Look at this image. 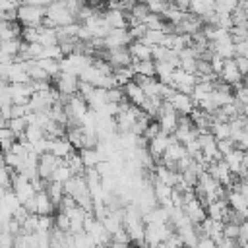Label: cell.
<instances>
[{
    "mask_svg": "<svg viewBox=\"0 0 248 248\" xmlns=\"http://www.w3.org/2000/svg\"><path fill=\"white\" fill-rule=\"evenodd\" d=\"M21 39H23L25 43H39V27L23 25V29H21Z\"/></svg>",
    "mask_w": 248,
    "mask_h": 248,
    "instance_id": "26",
    "label": "cell"
},
{
    "mask_svg": "<svg viewBox=\"0 0 248 248\" xmlns=\"http://www.w3.org/2000/svg\"><path fill=\"white\" fill-rule=\"evenodd\" d=\"M45 16H46V8L33 6V4H25V2H21V4L17 6V21H19L21 25L39 27V25H43Z\"/></svg>",
    "mask_w": 248,
    "mask_h": 248,
    "instance_id": "1",
    "label": "cell"
},
{
    "mask_svg": "<svg viewBox=\"0 0 248 248\" xmlns=\"http://www.w3.org/2000/svg\"><path fill=\"white\" fill-rule=\"evenodd\" d=\"M182 209H184V213L190 217V221H192V223H196V225H200V223L207 217L205 203H203L202 200H198L196 196H192V198L182 205Z\"/></svg>",
    "mask_w": 248,
    "mask_h": 248,
    "instance_id": "7",
    "label": "cell"
},
{
    "mask_svg": "<svg viewBox=\"0 0 248 248\" xmlns=\"http://www.w3.org/2000/svg\"><path fill=\"white\" fill-rule=\"evenodd\" d=\"M54 227H58V229L70 232V217H68L64 211H58V213L54 215Z\"/></svg>",
    "mask_w": 248,
    "mask_h": 248,
    "instance_id": "28",
    "label": "cell"
},
{
    "mask_svg": "<svg viewBox=\"0 0 248 248\" xmlns=\"http://www.w3.org/2000/svg\"><path fill=\"white\" fill-rule=\"evenodd\" d=\"M6 126H8V118L2 116V112H0V128H6Z\"/></svg>",
    "mask_w": 248,
    "mask_h": 248,
    "instance_id": "31",
    "label": "cell"
},
{
    "mask_svg": "<svg viewBox=\"0 0 248 248\" xmlns=\"http://www.w3.org/2000/svg\"><path fill=\"white\" fill-rule=\"evenodd\" d=\"M128 48H130V54H132L134 60H147V58H153V56H151V46L145 45L143 41H132V43L128 45Z\"/></svg>",
    "mask_w": 248,
    "mask_h": 248,
    "instance_id": "15",
    "label": "cell"
},
{
    "mask_svg": "<svg viewBox=\"0 0 248 248\" xmlns=\"http://www.w3.org/2000/svg\"><path fill=\"white\" fill-rule=\"evenodd\" d=\"M169 103L174 107V110H176L178 114H190V112L196 108L192 95H190V93H184V91H174L172 97L169 99Z\"/></svg>",
    "mask_w": 248,
    "mask_h": 248,
    "instance_id": "8",
    "label": "cell"
},
{
    "mask_svg": "<svg viewBox=\"0 0 248 248\" xmlns=\"http://www.w3.org/2000/svg\"><path fill=\"white\" fill-rule=\"evenodd\" d=\"M211 10H215V0H192L190 2V12L200 16V17Z\"/></svg>",
    "mask_w": 248,
    "mask_h": 248,
    "instance_id": "18",
    "label": "cell"
},
{
    "mask_svg": "<svg viewBox=\"0 0 248 248\" xmlns=\"http://www.w3.org/2000/svg\"><path fill=\"white\" fill-rule=\"evenodd\" d=\"M105 60L112 66V68H122V66H132V54L128 46H114V48H107V56Z\"/></svg>",
    "mask_w": 248,
    "mask_h": 248,
    "instance_id": "4",
    "label": "cell"
},
{
    "mask_svg": "<svg viewBox=\"0 0 248 248\" xmlns=\"http://www.w3.org/2000/svg\"><path fill=\"white\" fill-rule=\"evenodd\" d=\"M25 138H27L31 143L39 141L41 138H45V130H43V126H39V124H35V122H29L27 128H25Z\"/></svg>",
    "mask_w": 248,
    "mask_h": 248,
    "instance_id": "23",
    "label": "cell"
},
{
    "mask_svg": "<svg viewBox=\"0 0 248 248\" xmlns=\"http://www.w3.org/2000/svg\"><path fill=\"white\" fill-rule=\"evenodd\" d=\"M54 209H56V205L48 198L46 190L35 192V213H39V215H52Z\"/></svg>",
    "mask_w": 248,
    "mask_h": 248,
    "instance_id": "12",
    "label": "cell"
},
{
    "mask_svg": "<svg viewBox=\"0 0 248 248\" xmlns=\"http://www.w3.org/2000/svg\"><path fill=\"white\" fill-rule=\"evenodd\" d=\"M72 151H76V147L72 145V141H70L66 136H62V138H52V140H50V153H54L56 157L66 159Z\"/></svg>",
    "mask_w": 248,
    "mask_h": 248,
    "instance_id": "13",
    "label": "cell"
},
{
    "mask_svg": "<svg viewBox=\"0 0 248 248\" xmlns=\"http://www.w3.org/2000/svg\"><path fill=\"white\" fill-rule=\"evenodd\" d=\"M124 93H126V99H128L130 103L138 105V107H141V105L145 103V99H147V95H145L143 87H140L134 79H132V81H128V83L124 85Z\"/></svg>",
    "mask_w": 248,
    "mask_h": 248,
    "instance_id": "14",
    "label": "cell"
},
{
    "mask_svg": "<svg viewBox=\"0 0 248 248\" xmlns=\"http://www.w3.org/2000/svg\"><path fill=\"white\" fill-rule=\"evenodd\" d=\"M103 17L112 29H126L128 27V12H124L120 8H108L103 14Z\"/></svg>",
    "mask_w": 248,
    "mask_h": 248,
    "instance_id": "10",
    "label": "cell"
},
{
    "mask_svg": "<svg viewBox=\"0 0 248 248\" xmlns=\"http://www.w3.org/2000/svg\"><path fill=\"white\" fill-rule=\"evenodd\" d=\"M169 138H170V134H167V132L161 130L155 138H151V140L147 141V149H149V153L155 157V163H157V159L163 157V153H165V149H167V145H169Z\"/></svg>",
    "mask_w": 248,
    "mask_h": 248,
    "instance_id": "11",
    "label": "cell"
},
{
    "mask_svg": "<svg viewBox=\"0 0 248 248\" xmlns=\"http://www.w3.org/2000/svg\"><path fill=\"white\" fill-rule=\"evenodd\" d=\"M21 45H23V39H21V37H16V39H6V41H0V48H2L4 52L12 54V56H16V54L19 52Z\"/></svg>",
    "mask_w": 248,
    "mask_h": 248,
    "instance_id": "22",
    "label": "cell"
},
{
    "mask_svg": "<svg viewBox=\"0 0 248 248\" xmlns=\"http://www.w3.org/2000/svg\"><path fill=\"white\" fill-rule=\"evenodd\" d=\"M27 124H29L27 116H14V118H10V120H8V128H10V130H12V132H14L17 138L25 134Z\"/></svg>",
    "mask_w": 248,
    "mask_h": 248,
    "instance_id": "20",
    "label": "cell"
},
{
    "mask_svg": "<svg viewBox=\"0 0 248 248\" xmlns=\"http://www.w3.org/2000/svg\"><path fill=\"white\" fill-rule=\"evenodd\" d=\"M165 35H167V33H165L163 29H147L141 41H143L145 45H149V46H155V45H163Z\"/></svg>",
    "mask_w": 248,
    "mask_h": 248,
    "instance_id": "19",
    "label": "cell"
},
{
    "mask_svg": "<svg viewBox=\"0 0 248 248\" xmlns=\"http://www.w3.org/2000/svg\"><path fill=\"white\" fill-rule=\"evenodd\" d=\"M240 4V0H215V10L219 14H232V10Z\"/></svg>",
    "mask_w": 248,
    "mask_h": 248,
    "instance_id": "25",
    "label": "cell"
},
{
    "mask_svg": "<svg viewBox=\"0 0 248 248\" xmlns=\"http://www.w3.org/2000/svg\"><path fill=\"white\" fill-rule=\"evenodd\" d=\"M219 78H221L223 81L231 83L232 87H236V85L242 83V79H244V76L240 74V70H238L234 58H225L223 68H221V72H219Z\"/></svg>",
    "mask_w": 248,
    "mask_h": 248,
    "instance_id": "6",
    "label": "cell"
},
{
    "mask_svg": "<svg viewBox=\"0 0 248 248\" xmlns=\"http://www.w3.org/2000/svg\"><path fill=\"white\" fill-rule=\"evenodd\" d=\"M66 2V6H68V10L72 12V16H74V19L79 16V12L87 6V0H64Z\"/></svg>",
    "mask_w": 248,
    "mask_h": 248,
    "instance_id": "27",
    "label": "cell"
},
{
    "mask_svg": "<svg viewBox=\"0 0 248 248\" xmlns=\"http://www.w3.org/2000/svg\"><path fill=\"white\" fill-rule=\"evenodd\" d=\"M52 85L62 93V95H76L78 93V87H79V76L78 74H72V72H64L60 70V74H56L52 78Z\"/></svg>",
    "mask_w": 248,
    "mask_h": 248,
    "instance_id": "2",
    "label": "cell"
},
{
    "mask_svg": "<svg viewBox=\"0 0 248 248\" xmlns=\"http://www.w3.org/2000/svg\"><path fill=\"white\" fill-rule=\"evenodd\" d=\"M60 161H62V159L56 157V155L50 153V151L41 153V155H39V167H37L39 176H41L43 180H50L52 174H54V170H56V167L60 165Z\"/></svg>",
    "mask_w": 248,
    "mask_h": 248,
    "instance_id": "5",
    "label": "cell"
},
{
    "mask_svg": "<svg viewBox=\"0 0 248 248\" xmlns=\"http://www.w3.org/2000/svg\"><path fill=\"white\" fill-rule=\"evenodd\" d=\"M178 116L180 114L174 110V107L169 101H163V105H161V108L157 112V122H159V126H161L163 132L174 134V130L178 126Z\"/></svg>",
    "mask_w": 248,
    "mask_h": 248,
    "instance_id": "3",
    "label": "cell"
},
{
    "mask_svg": "<svg viewBox=\"0 0 248 248\" xmlns=\"http://www.w3.org/2000/svg\"><path fill=\"white\" fill-rule=\"evenodd\" d=\"M19 2H25V4H33V6H41V8H46L52 0H19Z\"/></svg>",
    "mask_w": 248,
    "mask_h": 248,
    "instance_id": "30",
    "label": "cell"
},
{
    "mask_svg": "<svg viewBox=\"0 0 248 248\" xmlns=\"http://www.w3.org/2000/svg\"><path fill=\"white\" fill-rule=\"evenodd\" d=\"M70 176H72V169H70V167H68V163L62 159V161H60V165L56 167V170H54V174H52V178H50V180H58V182H62V184H64Z\"/></svg>",
    "mask_w": 248,
    "mask_h": 248,
    "instance_id": "24",
    "label": "cell"
},
{
    "mask_svg": "<svg viewBox=\"0 0 248 248\" xmlns=\"http://www.w3.org/2000/svg\"><path fill=\"white\" fill-rule=\"evenodd\" d=\"M103 41H105V46L107 48H114V46H128L134 39H132L128 27H126V29H110L108 35Z\"/></svg>",
    "mask_w": 248,
    "mask_h": 248,
    "instance_id": "9",
    "label": "cell"
},
{
    "mask_svg": "<svg viewBox=\"0 0 248 248\" xmlns=\"http://www.w3.org/2000/svg\"><path fill=\"white\" fill-rule=\"evenodd\" d=\"M17 141V136L6 126V128H0V149L2 151H8L12 149V145Z\"/></svg>",
    "mask_w": 248,
    "mask_h": 248,
    "instance_id": "21",
    "label": "cell"
},
{
    "mask_svg": "<svg viewBox=\"0 0 248 248\" xmlns=\"http://www.w3.org/2000/svg\"><path fill=\"white\" fill-rule=\"evenodd\" d=\"M132 68L136 74H143V76H155V60L147 58V60H132Z\"/></svg>",
    "mask_w": 248,
    "mask_h": 248,
    "instance_id": "17",
    "label": "cell"
},
{
    "mask_svg": "<svg viewBox=\"0 0 248 248\" xmlns=\"http://www.w3.org/2000/svg\"><path fill=\"white\" fill-rule=\"evenodd\" d=\"M234 60H236V66H238L240 74L246 76L248 74V56H234Z\"/></svg>",
    "mask_w": 248,
    "mask_h": 248,
    "instance_id": "29",
    "label": "cell"
},
{
    "mask_svg": "<svg viewBox=\"0 0 248 248\" xmlns=\"http://www.w3.org/2000/svg\"><path fill=\"white\" fill-rule=\"evenodd\" d=\"M242 155H244V151L238 149V147H234L232 151H229V153L223 155L225 163L229 165V169H231L234 174H238V172L242 170Z\"/></svg>",
    "mask_w": 248,
    "mask_h": 248,
    "instance_id": "16",
    "label": "cell"
}]
</instances>
